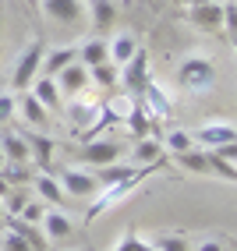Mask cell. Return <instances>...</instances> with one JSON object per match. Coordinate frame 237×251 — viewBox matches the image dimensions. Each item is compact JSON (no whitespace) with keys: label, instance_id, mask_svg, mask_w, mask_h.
Returning <instances> with one entry per match:
<instances>
[{"label":"cell","instance_id":"23","mask_svg":"<svg viewBox=\"0 0 237 251\" xmlns=\"http://www.w3.org/2000/svg\"><path fill=\"white\" fill-rule=\"evenodd\" d=\"M166 152H163V145L156 138H138L134 142V163L138 166H152V163H163Z\"/></svg>","mask_w":237,"mask_h":251},{"label":"cell","instance_id":"26","mask_svg":"<svg viewBox=\"0 0 237 251\" xmlns=\"http://www.w3.org/2000/svg\"><path fill=\"white\" fill-rule=\"evenodd\" d=\"M124 121H128V131L134 138H149V110L142 106V99L131 103V110L124 113Z\"/></svg>","mask_w":237,"mask_h":251},{"label":"cell","instance_id":"13","mask_svg":"<svg viewBox=\"0 0 237 251\" xmlns=\"http://www.w3.org/2000/svg\"><path fill=\"white\" fill-rule=\"evenodd\" d=\"M138 99H142V106L152 113V117H170L174 113V103H170V96H166L159 85H156V81H145V89L138 92Z\"/></svg>","mask_w":237,"mask_h":251},{"label":"cell","instance_id":"36","mask_svg":"<svg viewBox=\"0 0 237 251\" xmlns=\"http://www.w3.org/2000/svg\"><path fill=\"white\" fill-rule=\"evenodd\" d=\"M195 251H227V244L219 241V237H206V241H202Z\"/></svg>","mask_w":237,"mask_h":251},{"label":"cell","instance_id":"20","mask_svg":"<svg viewBox=\"0 0 237 251\" xmlns=\"http://www.w3.org/2000/svg\"><path fill=\"white\" fill-rule=\"evenodd\" d=\"M106 60H110L106 39H89L78 46V64H85V68H96V64H106Z\"/></svg>","mask_w":237,"mask_h":251},{"label":"cell","instance_id":"24","mask_svg":"<svg viewBox=\"0 0 237 251\" xmlns=\"http://www.w3.org/2000/svg\"><path fill=\"white\" fill-rule=\"evenodd\" d=\"M159 145H163L166 156H181V152H188V149H195V138H191V131L174 127V131H166V135H163Z\"/></svg>","mask_w":237,"mask_h":251},{"label":"cell","instance_id":"21","mask_svg":"<svg viewBox=\"0 0 237 251\" xmlns=\"http://www.w3.org/2000/svg\"><path fill=\"white\" fill-rule=\"evenodd\" d=\"M106 46H110V64H117V68H124V64L131 60V53L138 50V43H134L131 32H121V36H113Z\"/></svg>","mask_w":237,"mask_h":251},{"label":"cell","instance_id":"6","mask_svg":"<svg viewBox=\"0 0 237 251\" xmlns=\"http://www.w3.org/2000/svg\"><path fill=\"white\" fill-rule=\"evenodd\" d=\"M57 180H60L67 198H96V191H99L96 174L92 170H78V166H64L57 174Z\"/></svg>","mask_w":237,"mask_h":251},{"label":"cell","instance_id":"30","mask_svg":"<svg viewBox=\"0 0 237 251\" xmlns=\"http://www.w3.org/2000/svg\"><path fill=\"white\" fill-rule=\"evenodd\" d=\"M152 251H191V244H188L184 233H159L152 241Z\"/></svg>","mask_w":237,"mask_h":251},{"label":"cell","instance_id":"22","mask_svg":"<svg viewBox=\"0 0 237 251\" xmlns=\"http://www.w3.org/2000/svg\"><path fill=\"white\" fill-rule=\"evenodd\" d=\"M134 170H138V166H128V163H106V166H96V180H99V188H110V184H117V180H128Z\"/></svg>","mask_w":237,"mask_h":251},{"label":"cell","instance_id":"29","mask_svg":"<svg viewBox=\"0 0 237 251\" xmlns=\"http://www.w3.org/2000/svg\"><path fill=\"white\" fill-rule=\"evenodd\" d=\"M67 113H71V124H75V127H89V124L96 121L99 106H92V103H81V99H75V103L67 106Z\"/></svg>","mask_w":237,"mask_h":251},{"label":"cell","instance_id":"18","mask_svg":"<svg viewBox=\"0 0 237 251\" xmlns=\"http://www.w3.org/2000/svg\"><path fill=\"white\" fill-rule=\"evenodd\" d=\"M0 149H4L7 163H32L28 142H25V135H18V131H4V135H0Z\"/></svg>","mask_w":237,"mask_h":251},{"label":"cell","instance_id":"4","mask_svg":"<svg viewBox=\"0 0 237 251\" xmlns=\"http://www.w3.org/2000/svg\"><path fill=\"white\" fill-rule=\"evenodd\" d=\"M36 7L46 14V22L64 25V28H75L85 22V0H39Z\"/></svg>","mask_w":237,"mask_h":251},{"label":"cell","instance_id":"1","mask_svg":"<svg viewBox=\"0 0 237 251\" xmlns=\"http://www.w3.org/2000/svg\"><path fill=\"white\" fill-rule=\"evenodd\" d=\"M177 85L191 96H202V92H212L216 85V64L206 57V53H191L181 60L177 68Z\"/></svg>","mask_w":237,"mask_h":251},{"label":"cell","instance_id":"5","mask_svg":"<svg viewBox=\"0 0 237 251\" xmlns=\"http://www.w3.org/2000/svg\"><path fill=\"white\" fill-rule=\"evenodd\" d=\"M124 156V142H117V138H92L78 149V159L85 163V166H106V163H117Z\"/></svg>","mask_w":237,"mask_h":251},{"label":"cell","instance_id":"17","mask_svg":"<svg viewBox=\"0 0 237 251\" xmlns=\"http://www.w3.org/2000/svg\"><path fill=\"white\" fill-rule=\"evenodd\" d=\"M32 188H36V195H39V202H46V205H60L64 202V188H60V180L50 174V170H43V174H36V180H32Z\"/></svg>","mask_w":237,"mask_h":251},{"label":"cell","instance_id":"16","mask_svg":"<svg viewBox=\"0 0 237 251\" xmlns=\"http://www.w3.org/2000/svg\"><path fill=\"white\" fill-rule=\"evenodd\" d=\"M25 92H32V96H36V99H39V103H43L50 113H57V110H60V99H64V96H60V89H57V81H53V78L39 75V78L32 81V85H28Z\"/></svg>","mask_w":237,"mask_h":251},{"label":"cell","instance_id":"2","mask_svg":"<svg viewBox=\"0 0 237 251\" xmlns=\"http://www.w3.org/2000/svg\"><path fill=\"white\" fill-rule=\"evenodd\" d=\"M159 166H163V163H152V166H138V170H134V174H131L128 180H117V184H110V188H99V191H96L99 198H96V202L89 205V223H92V220H99V216H103L106 209L121 205L124 198H128V195H131L134 188H138V184H142V180H145L149 174H156V170H159Z\"/></svg>","mask_w":237,"mask_h":251},{"label":"cell","instance_id":"33","mask_svg":"<svg viewBox=\"0 0 237 251\" xmlns=\"http://www.w3.org/2000/svg\"><path fill=\"white\" fill-rule=\"evenodd\" d=\"M14 113H18V96H14V92H4V96H0V124H7Z\"/></svg>","mask_w":237,"mask_h":251},{"label":"cell","instance_id":"34","mask_svg":"<svg viewBox=\"0 0 237 251\" xmlns=\"http://www.w3.org/2000/svg\"><path fill=\"white\" fill-rule=\"evenodd\" d=\"M0 251H32V248H28L25 237H18L14 230H7L4 237H0Z\"/></svg>","mask_w":237,"mask_h":251},{"label":"cell","instance_id":"3","mask_svg":"<svg viewBox=\"0 0 237 251\" xmlns=\"http://www.w3.org/2000/svg\"><path fill=\"white\" fill-rule=\"evenodd\" d=\"M43 53H46V43L36 36L22 53H18V60H14V71H11V89L14 92H25L32 81L39 78V68H43Z\"/></svg>","mask_w":237,"mask_h":251},{"label":"cell","instance_id":"14","mask_svg":"<svg viewBox=\"0 0 237 251\" xmlns=\"http://www.w3.org/2000/svg\"><path fill=\"white\" fill-rule=\"evenodd\" d=\"M25 142H28V156L39 163V170H50L53 166V138L46 131H25Z\"/></svg>","mask_w":237,"mask_h":251},{"label":"cell","instance_id":"35","mask_svg":"<svg viewBox=\"0 0 237 251\" xmlns=\"http://www.w3.org/2000/svg\"><path fill=\"white\" fill-rule=\"evenodd\" d=\"M113 251H152V244H145V241L134 237V233H128V237H124L121 244H117Z\"/></svg>","mask_w":237,"mask_h":251},{"label":"cell","instance_id":"15","mask_svg":"<svg viewBox=\"0 0 237 251\" xmlns=\"http://www.w3.org/2000/svg\"><path fill=\"white\" fill-rule=\"evenodd\" d=\"M71 60H78V46H57V50H46V53H43V68H39V71H43L46 78H57Z\"/></svg>","mask_w":237,"mask_h":251},{"label":"cell","instance_id":"19","mask_svg":"<svg viewBox=\"0 0 237 251\" xmlns=\"http://www.w3.org/2000/svg\"><path fill=\"white\" fill-rule=\"evenodd\" d=\"M92 11V28L96 32H110L117 22V0H85Z\"/></svg>","mask_w":237,"mask_h":251},{"label":"cell","instance_id":"32","mask_svg":"<svg viewBox=\"0 0 237 251\" xmlns=\"http://www.w3.org/2000/svg\"><path fill=\"white\" fill-rule=\"evenodd\" d=\"M43 212H46V202H39V198H28V202L22 205V212L14 216V220H25V223H36V226H39Z\"/></svg>","mask_w":237,"mask_h":251},{"label":"cell","instance_id":"8","mask_svg":"<svg viewBox=\"0 0 237 251\" xmlns=\"http://www.w3.org/2000/svg\"><path fill=\"white\" fill-rule=\"evenodd\" d=\"M39 230H43V237L53 244V241H67L75 233V220L67 216L64 209H53V205H46L43 212V220H39Z\"/></svg>","mask_w":237,"mask_h":251},{"label":"cell","instance_id":"9","mask_svg":"<svg viewBox=\"0 0 237 251\" xmlns=\"http://www.w3.org/2000/svg\"><path fill=\"white\" fill-rule=\"evenodd\" d=\"M53 81H57L60 96H81L85 89H92V81H89V68H85V64H78V60H71V64H67V68H64Z\"/></svg>","mask_w":237,"mask_h":251},{"label":"cell","instance_id":"10","mask_svg":"<svg viewBox=\"0 0 237 251\" xmlns=\"http://www.w3.org/2000/svg\"><path fill=\"white\" fill-rule=\"evenodd\" d=\"M121 81L128 85V92H134V96H138V92L145 89V81H149V53H145L142 46L134 50V53H131V60L124 64Z\"/></svg>","mask_w":237,"mask_h":251},{"label":"cell","instance_id":"27","mask_svg":"<svg viewBox=\"0 0 237 251\" xmlns=\"http://www.w3.org/2000/svg\"><path fill=\"white\" fill-rule=\"evenodd\" d=\"M89 81L92 85H99V89H113L117 81H121V68L117 64H96V68H89Z\"/></svg>","mask_w":237,"mask_h":251},{"label":"cell","instance_id":"7","mask_svg":"<svg viewBox=\"0 0 237 251\" xmlns=\"http://www.w3.org/2000/svg\"><path fill=\"white\" fill-rule=\"evenodd\" d=\"M191 138L198 149H219V145L237 142V127H234V121H212V124H202Z\"/></svg>","mask_w":237,"mask_h":251},{"label":"cell","instance_id":"11","mask_svg":"<svg viewBox=\"0 0 237 251\" xmlns=\"http://www.w3.org/2000/svg\"><path fill=\"white\" fill-rule=\"evenodd\" d=\"M14 96H18V113H22L25 127H32V131H46V127H50V110H46L32 92H14Z\"/></svg>","mask_w":237,"mask_h":251},{"label":"cell","instance_id":"12","mask_svg":"<svg viewBox=\"0 0 237 251\" xmlns=\"http://www.w3.org/2000/svg\"><path fill=\"white\" fill-rule=\"evenodd\" d=\"M188 22L198 32H219L223 28V4H195L188 11Z\"/></svg>","mask_w":237,"mask_h":251},{"label":"cell","instance_id":"37","mask_svg":"<svg viewBox=\"0 0 237 251\" xmlns=\"http://www.w3.org/2000/svg\"><path fill=\"white\" fill-rule=\"evenodd\" d=\"M4 166H7V159H4V149H0V170H4Z\"/></svg>","mask_w":237,"mask_h":251},{"label":"cell","instance_id":"31","mask_svg":"<svg viewBox=\"0 0 237 251\" xmlns=\"http://www.w3.org/2000/svg\"><path fill=\"white\" fill-rule=\"evenodd\" d=\"M28 202V195H25V188H11L7 195H4V202H0V205H4V212L11 216V220H14V216H18L22 212V205Z\"/></svg>","mask_w":237,"mask_h":251},{"label":"cell","instance_id":"28","mask_svg":"<svg viewBox=\"0 0 237 251\" xmlns=\"http://www.w3.org/2000/svg\"><path fill=\"white\" fill-rule=\"evenodd\" d=\"M184 170H191V174H209V152L206 149H188V152H181V156H174Z\"/></svg>","mask_w":237,"mask_h":251},{"label":"cell","instance_id":"25","mask_svg":"<svg viewBox=\"0 0 237 251\" xmlns=\"http://www.w3.org/2000/svg\"><path fill=\"white\" fill-rule=\"evenodd\" d=\"M11 230L18 233V237H25L32 251H46V248H50V241L43 237V230H39L36 223H25V220H11Z\"/></svg>","mask_w":237,"mask_h":251},{"label":"cell","instance_id":"38","mask_svg":"<svg viewBox=\"0 0 237 251\" xmlns=\"http://www.w3.org/2000/svg\"><path fill=\"white\" fill-rule=\"evenodd\" d=\"M28 4H32V7H36V4H39V0H28Z\"/></svg>","mask_w":237,"mask_h":251}]
</instances>
